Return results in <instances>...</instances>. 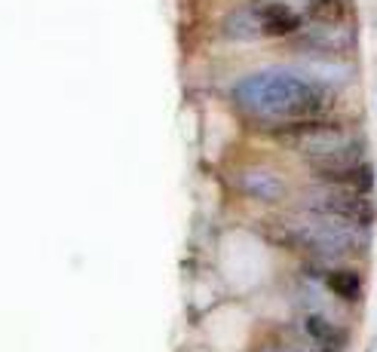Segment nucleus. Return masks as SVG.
Returning <instances> with one entry per match:
<instances>
[{
	"instance_id": "nucleus-6",
	"label": "nucleus",
	"mask_w": 377,
	"mask_h": 352,
	"mask_svg": "<svg viewBox=\"0 0 377 352\" xmlns=\"http://www.w3.org/2000/svg\"><path fill=\"white\" fill-rule=\"evenodd\" d=\"M310 331H313V337H319V340H329V334H331V331L325 328L319 319H310Z\"/></svg>"
},
{
	"instance_id": "nucleus-2",
	"label": "nucleus",
	"mask_w": 377,
	"mask_h": 352,
	"mask_svg": "<svg viewBox=\"0 0 377 352\" xmlns=\"http://www.w3.org/2000/svg\"><path fill=\"white\" fill-rule=\"evenodd\" d=\"M254 19H258V31L264 37H285L301 28V16L291 13L285 4H267L254 9Z\"/></svg>"
},
{
	"instance_id": "nucleus-1",
	"label": "nucleus",
	"mask_w": 377,
	"mask_h": 352,
	"mask_svg": "<svg viewBox=\"0 0 377 352\" xmlns=\"http://www.w3.org/2000/svg\"><path fill=\"white\" fill-rule=\"evenodd\" d=\"M319 209L325 214H334V217H341V221H350V224H359V227L374 224V217H377V205L368 200V196L356 193V190H341V187H338V193L322 196Z\"/></svg>"
},
{
	"instance_id": "nucleus-4",
	"label": "nucleus",
	"mask_w": 377,
	"mask_h": 352,
	"mask_svg": "<svg viewBox=\"0 0 377 352\" xmlns=\"http://www.w3.org/2000/svg\"><path fill=\"white\" fill-rule=\"evenodd\" d=\"M325 285H329L331 294H338L341 300H359L362 297V279L353 270H334L325 276Z\"/></svg>"
},
{
	"instance_id": "nucleus-5",
	"label": "nucleus",
	"mask_w": 377,
	"mask_h": 352,
	"mask_svg": "<svg viewBox=\"0 0 377 352\" xmlns=\"http://www.w3.org/2000/svg\"><path fill=\"white\" fill-rule=\"evenodd\" d=\"M307 16L319 25H341L346 19V4L344 0H313Z\"/></svg>"
},
{
	"instance_id": "nucleus-3",
	"label": "nucleus",
	"mask_w": 377,
	"mask_h": 352,
	"mask_svg": "<svg viewBox=\"0 0 377 352\" xmlns=\"http://www.w3.org/2000/svg\"><path fill=\"white\" fill-rule=\"evenodd\" d=\"M279 141H316V138H329L341 135L338 123H325V120H304V123H289L273 132Z\"/></svg>"
}]
</instances>
